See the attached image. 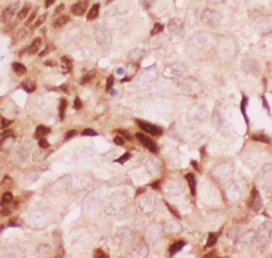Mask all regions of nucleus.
Returning a JSON list of instances; mask_svg holds the SVG:
<instances>
[{"instance_id": "obj_8", "label": "nucleus", "mask_w": 272, "mask_h": 258, "mask_svg": "<svg viewBox=\"0 0 272 258\" xmlns=\"http://www.w3.org/2000/svg\"><path fill=\"white\" fill-rule=\"evenodd\" d=\"M17 10V5H11L8 6L2 13V20L4 23H8L13 18L14 15L16 14Z\"/></svg>"}, {"instance_id": "obj_28", "label": "nucleus", "mask_w": 272, "mask_h": 258, "mask_svg": "<svg viewBox=\"0 0 272 258\" xmlns=\"http://www.w3.org/2000/svg\"><path fill=\"white\" fill-rule=\"evenodd\" d=\"M94 257H95V258H108L109 256L104 253V250H102L101 248H97L94 251Z\"/></svg>"}, {"instance_id": "obj_11", "label": "nucleus", "mask_w": 272, "mask_h": 258, "mask_svg": "<svg viewBox=\"0 0 272 258\" xmlns=\"http://www.w3.org/2000/svg\"><path fill=\"white\" fill-rule=\"evenodd\" d=\"M51 130L49 128L44 126V125H39L36 127V132H35V139H41V138H44L45 136H46L48 133H50Z\"/></svg>"}, {"instance_id": "obj_20", "label": "nucleus", "mask_w": 272, "mask_h": 258, "mask_svg": "<svg viewBox=\"0 0 272 258\" xmlns=\"http://www.w3.org/2000/svg\"><path fill=\"white\" fill-rule=\"evenodd\" d=\"M13 200V194L9 191L6 192L2 197H1V201H0V206L1 207H5L6 205L9 204Z\"/></svg>"}, {"instance_id": "obj_2", "label": "nucleus", "mask_w": 272, "mask_h": 258, "mask_svg": "<svg viewBox=\"0 0 272 258\" xmlns=\"http://www.w3.org/2000/svg\"><path fill=\"white\" fill-rule=\"evenodd\" d=\"M135 137L139 139V141L142 144V146H144L145 148H147L152 153H157L159 150V148L157 146L156 143L152 140L151 139H149L147 136H145L144 133L138 132L135 134Z\"/></svg>"}, {"instance_id": "obj_24", "label": "nucleus", "mask_w": 272, "mask_h": 258, "mask_svg": "<svg viewBox=\"0 0 272 258\" xmlns=\"http://www.w3.org/2000/svg\"><path fill=\"white\" fill-rule=\"evenodd\" d=\"M217 236L213 233H210L209 235V238H208V241H207V244H206V247H212L216 245L217 243Z\"/></svg>"}, {"instance_id": "obj_45", "label": "nucleus", "mask_w": 272, "mask_h": 258, "mask_svg": "<svg viewBox=\"0 0 272 258\" xmlns=\"http://www.w3.org/2000/svg\"><path fill=\"white\" fill-rule=\"evenodd\" d=\"M160 184H161V180H157L151 184V187L154 189H160Z\"/></svg>"}, {"instance_id": "obj_17", "label": "nucleus", "mask_w": 272, "mask_h": 258, "mask_svg": "<svg viewBox=\"0 0 272 258\" xmlns=\"http://www.w3.org/2000/svg\"><path fill=\"white\" fill-rule=\"evenodd\" d=\"M185 245H186V244L184 242H182V241L176 242V243L173 244V245H171L170 247V255H173L177 252L181 251L185 246Z\"/></svg>"}, {"instance_id": "obj_14", "label": "nucleus", "mask_w": 272, "mask_h": 258, "mask_svg": "<svg viewBox=\"0 0 272 258\" xmlns=\"http://www.w3.org/2000/svg\"><path fill=\"white\" fill-rule=\"evenodd\" d=\"M99 9H100V5H99V4L94 5V6L91 7V9H90V11L88 12V14H87V17H86V19H87L88 21L94 20V19L98 17V15H99Z\"/></svg>"}, {"instance_id": "obj_52", "label": "nucleus", "mask_w": 272, "mask_h": 258, "mask_svg": "<svg viewBox=\"0 0 272 258\" xmlns=\"http://www.w3.org/2000/svg\"><path fill=\"white\" fill-rule=\"evenodd\" d=\"M110 91H111V94H112V96H114V95L117 94V92H116L115 90H110Z\"/></svg>"}, {"instance_id": "obj_35", "label": "nucleus", "mask_w": 272, "mask_h": 258, "mask_svg": "<svg viewBox=\"0 0 272 258\" xmlns=\"http://www.w3.org/2000/svg\"><path fill=\"white\" fill-rule=\"evenodd\" d=\"M12 185H13V180H12V179H10L9 177H6V178L3 179L2 183H1V186H3V187H5L6 189L10 188Z\"/></svg>"}, {"instance_id": "obj_3", "label": "nucleus", "mask_w": 272, "mask_h": 258, "mask_svg": "<svg viewBox=\"0 0 272 258\" xmlns=\"http://www.w3.org/2000/svg\"><path fill=\"white\" fill-rule=\"evenodd\" d=\"M136 123H137V125L141 129L142 131H144L145 132H148V133H150L152 135L160 136V135L162 134V129L158 127V126L150 124V123L145 122V121H141L140 120H137Z\"/></svg>"}, {"instance_id": "obj_32", "label": "nucleus", "mask_w": 272, "mask_h": 258, "mask_svg": "<svg viewBox=\"0 0 272 258\" xmlns=\"http://www.w3.org/2000/svg\"><path fill=\"white\" fill-rule=\"evenodd\" d=\"M165 203V205H166V207H168V209L170 210V212L173 214V215H174V217H176L177 218H179V219H181V215H180V213L176 210V209H174V208H173L171 207L170 205H169V203L167 202V201H165L164 202Z\"/></svg>"}, {"instance_id": "obj_9", "label": "nucleus", "mask_w": 272, "mask_h": 258, "mask_svg": "<svg viewBox=\"0 0 272 258\" xmlns=\"http://www.w3.org/2000/svg\"><path fill=\"white\" fill-rule=\"evenodd\" d=\"M41 46H42V40H41V38H39V37L36 38L33 41L32 45L25 49V53H27L28 54H35V53H36L38 52V50H39Z\"/></svg>"}, {"instance_id": "obj_43", "label": "nucleus", "mask_w": 272, "mask_h": 258, "mask_svg": "<svg viewBox=\"0 0 272 258\" xmlns=\"http://www.w3.org/2000/svg\"><path fill=\"white\" fill-rule=\"evenodd\" d=\"M64 8H65V5L64 4H61L60 6H58L56 8H55V10H54V15H59V14H61V12L64 10Z\"/></svg>"}, {"instance_id": "obj_16", "label": "nucleus", "mask_w": 272, "mask_h": 258, "mask_svg": "<svg viewBox=\"0 0 272 258\" xmlns=\"http://www.w3.org/2000/svg\"><path fill=\"white\" fill-rule=\"evenodd\" d=\"M12 68H13V70L15 71V73L17 74V75H19V76H22V75H24L25 73H26V67L24 65V64H20V63H14L13 64H12Z\"/></svg>"}, {"instance_id": "obj_15", "label": "nucleus", "mask_w": 272, "mask_h": 258, "mask_svg": "<svg viewBox=\"0 0 272 258\" xmlns=\"http://www.w3.org/2000/svg\"><path fill=\"white\" fill-rule=\"evenodd\" d=\"M70 20V17L68 16H61L54 22V28H61L65 26Z\"/></svg>"}, {"instance_id": "obj_29", "label": "nucleus", "mask_w": 272, "mask_h": 258, "mask_svg": "<svg viewBox=\"0 0 272 258\" xmlns=\"http://www.w3.org/2000/svg\"><path fill=\"white\" fill-rule=\"evenodd\" d=\"M46 18H47V13H46V14H44V15L40 16V17L37 18V20L36 21V23H35L34 26H35V27H38V26H40L42 24H44V23L46 22Z\"/></svg>"}, {"instance_id": "obj_38", "label": "nucleus", "mask_w": 272, "mask_h": 258, "mask_svg": "<svg viewBox=\"0 0 272 258\" xmlns=\"http://www.w3.org/2000/svg\"><path fill=\"white\" fill-rule=\"evenodd\" d=\"M113 142L118 146H123L124 145V139L121 135L120 136L118 135V136H115L113 138Z\"/></svg>"}, {"instance_id": "obj_21", "label": "nucleus", "mask_w": 272, "mask_h": 258, "mask_svg": "<svg viewBox=\"0 0 272 258\" xmlns=\"http://www.w3.org/2000/svg\"><path fill=\"white\" fill-rule=\"evenodd\" d=\"M95 75H96V71H95V70L90 71L89 73H87L86 74H85V75L83 77V79H82V81H81V83H82V84H85V83L90 82L93 80V78L95 77Z\"/></svg>"}, {"instance_id": "obj_26", "label": "nucleus", "mask_w": 272, "mask_h": 258, "mask_svg": "<svg viewBox=\"0 0 272 258\" xmlns=\"http://www.w3.org/2000/svg\"><path fill=\"white\" fill-rule=\"evenodd\" d=\"M162 31H163V25L159 24V23H157V24L154 25L152 30L151 32V35H158L159 33H161Z\"/></svg>"}, {"instance_id": "obj_47", "label": "nucleus", "mask_w": 272, "mask_h": 258, "mask_svg": "<svg viewBox=\"0 0 272 258\" xmlns=\"http://www.w3.org/2000/svg\"><path fill=\"white\" fill-rule=\"evenodd\" d=\"M215 251H211V252H210L208 254H206V255H204V257L205 258H207V257H217V254H215Z\"/></svg>"}, {"instance_id": "obj_27", "label": "nucleus", "mask_w": 272, "mask_h": 258, "mask_svg": "<svg viewBox=\"0 0 272 258\" xmlns=\"http://www.w3.org/2000/svg\"><path fill=\"white\" fill-rule=\"evenodd\" d=\"M130 157H131V154L129 153V152H126V153H124L122 157H120L119 159H117V160H114V162H117V163H120V164H123V163H125L129 159H130Z\"/></svg>"}, {"instance_id": "obj_34", "label": "nucleus", "mask_w": 272, "mask_h": 258, "mask_svg": "<svg viewBox=\"0 0 272 258\" xmlns=\"http://www.w3.org/2000/svg\"><path fill=\"white\" fill-rule=\"evenodd\" d=\"M154 3V0H141V6L144 9H150Z\"/></svg>"}, {"instance_id": "obj_31", "label": "nucleus", "mask_w": 272, "mask_h": 258, "mask_svg": "<svg viewBox=\"0 0 272 258\" xmlns=\"http://www.w3.org/2000/svg\"><path fill=\"white\" fill-rule=\"evenodd\" d=\"M14 136V132L10 129H7L5 130L2 133H0V139H5V138H8V137H13Z\"/></svg>"}, {"instance_id": "obj_50", "label": "nucleus", "mask_w": 272, "mask_h": 258, "mask_svg": "<svg viewBox=\"0 0 272 258\" xmlns=\"http://www.w3.org/2000/svg\"><path fill=\"white\" fill-rule=\"evenodd\" d=\"M45 64H46V66H54V64L52 61H46V62L45 63Z\"/></svg>"}, {"instance_id": "obj_37", "label": "nucleus", "mask_w": 272, "mask_h": 258, "mask_svg": "<svg viewBox=\"0 0 272 258\" xmlns=\"http://www.w3.org/2000/svg\"><path fill=\"white\" fill-rule=\"evenodd\" d=\"M98 133L92 129H85L82 132V136H97Z\"/></svg>"}, {"instance_id": "obj_7", "label": "nucleus", "mask_w": 272, "mask_h": 258, "mask_svg": "<svg viewBox=\"0 0 272 258\" xmlns=\"http://www.w3.org/2000/svg\"><path fill=\"white\" fill-rule=\"evenodd\" d=\"M168 27H169L170 31L171 33L175 34V35L181 34V31L183 30V25H182L181 21L177 19V18L170 19L169 24H168Z\"/></svg>"}, {"instance_id": "obj_19", "label": "nucleus", "mask_w": 272, "mask_h": 258, "mask_svg": "<svg viewBox=\"0 0 272 258\" xmlns=\"http://www.w3.org/2000/svg\"><path fill=\"white\" fill-rule=\"evenodd\" d=\"M247 104H248V98H247L246 96H243V97H242V100H241V103H240V111H241V112H242L243 117H244V119H245L246 123L248 124V123H249V118H248L247 112H246Z\"/></svg>"}, {"instance_id": "obj_51", "label": "nucleus", "mask_w": 272, "mask_h": 258, "mask_svg": "<svg viewBox=\"0 0 272 258\" xmlns=\"http://www.w3.org/2000/svg\"><path fill=\"white\" fill-rule=\"evenodd\" d=\"M117 72H118V74H123V72H124V70H123V68H119Z\"/></svg>"}, {"instance_id": "obj_41", "label": "nucleus", "mask_w": 272, "mask_h": 258, "mask_svg": "<svg viewBox=\"0 0 272 258\" xmlns=\"http://www.w3.org/2000/svg\"><path fill=\"white\" fill-rule=\"evenodd\" d=\"M36 13H37V9H36L31 15H30V17H29V18L27 19V21H26V23H25V25H31V23L35 20V18H36Z\"/></svg>"}, {"instance_id": "obj_13", "label": "nucleus", "mask_w": 272, "mask_h": 258, "mask_svg": "<svg viewBox=\"0 0 272 258\" xmlns=\"http://www.w3.org/2000/svg\"><path fill=\"white\" fill-rule=\"evenodd\" d=\"M22 87L23 89H25V91L26 93H33L35 92V90L36 89V84L35 82L29 80V79H25L23 82H22Z\"/></svg>"}, {"instance_id": "obj_12", "label": "nucleus", "mask_w": 272, "mask_h": 258, "mask_svg": "<svg viewBox=\"0 0 272 258\" xmlns=\"http://www.w3.org/2000/svg\"><path fill=\"white\" fill-rule=\"evenodd\" d=\"M185 179H187L188 184L190 186L191 189V193L192 196L196 195V180H195V177L192 173H187L185 175Z\"/></svg>"}, {"instance_id": "obj_40", "label": "nucleus", "mask_w": 272, "mask_h": 258, "mask_svg": "<svg viewBox=\"0 0 272 258\" xmlns=\"http://www.w3.org/2000/svg\"><path fill=\"white\" fill-rule=\"evenodd\" d=\"M74 107L75 110H81L83 108V103H82V101L80 100L79 97H76L74 101Z\"/></svg>"}, {"instance_id": "obj_22", "label": "nucleus", "mask_w": 272, "mask_h": 258, "mask_svg": "<svg viewBox=\"0 0 272 258\" xmlns=\"http://www.w3.org/2000/svg\"><path fill=\"white\" fill-rule=\"evenodd\" d=\"M251 139L253 140H256V141H260V142L266 143V144H269V143H270V139L266 135H264V134H255V135H252Z\"/></svg>"}, {"instance_id": "obj_25", "label": "nucleus", "mask_w": 272, "mask_h": 258, "mask_svg": "<svg viewBox=\"0 0 272 258\" xmlns=\"http://www.w3.org/2000/svg\"><path fill=\"white\" fill-rule=\"evenodd\" d=\"M54 49V44H52V43H49V44H47L46 45V48L43 50L40 53H39V56L40 57H43V56H46V55H47L50 52H52L53 50Z\"/></svg>"}, {"instance_id": "obj_6", "label": "nucleus", "mask_w": 272, "mask_h": 258, "mask_svg": "<svg viewBox=\"0 0 272 258\" xmlns=\"http://www.w3.org/2000/svg\"><path fill=\"white\" fill-rule=\"evenodd\" d=\"M248 206L250 207H252L254 209H256V211H257L260 207V194L257 192L256 188H253L250 193V198L249 200Z\"/></svg>"}, {"instance_id": "obj_42", "label": "nucleus", "mask_w": 272, "mask_h": 258, "mask_svg": "<svg viewBox=\"0 0 272 258\" xmlns=\"http://www.w3.org/2000/svg\"><path fill=\"white\" fill-rule=\"evenodd\" d=\"M76 134V131L75 130H70L68 131L66 133H65V140H68L70 139L71 138H73L75 135Z\"/></svg>"}, {"instance_id": "obj_53", "label": "nucleus", "mask_w": 272, "mask_h": 258, "mask_svg": "<svg viewBox=\"0 0 272 258\" xmlns=\"http://www.w3.org/2000/svg\"><path fill=\"white\" fill-rule=\"evenodd\" d=\"M112 1H113V0H107V1H106V5H108V4L112 3Z\"/></svg>"}, {"instance_id": "obj_49", "label": "nucleus", "mask_w": 272, "mask_h": 258, "mask_svg": "<svg viewBox=\"0 0 272 258\" xmlns=\"http://www.w3.org/2000/svg\"><path fill=\"white\" fill-rule=\"evenodd\" d=\"M262 99H263V103H264V106L268 109V110H269V107H268V103H267V100H266V98L263 96L262 97Z\"/></svg>"}, {"instance_id": "obj_5", "label": "nucleus", "mask_w": 272, "mask_h": 258, "mask_svg": "<svg viewBox=\"0 0 272 258\" xmlns=\"http://www.w3.org/2000/svg\"><path fill=\"white\" fill-rule=\"evenodd\" d=\"M96 37L97 40H99L101 38V41H99L100 45H110L111 43V39H112V35L110 33V31L107 29V28L102 26L101 28H97L96 30Z\"/></svg>"}, {"instance_id": "obj_30", "label": "nucleus", "mask_w": 272, "mask_h": 258, "mask_svg": "<svg viewBox=\"0 0 272 258\" xmlns=\"http://www.w3.org/2000/svg\"><path fill=\"white\" fill-rule=\"evenodd\" d=\"M113 82H114V77L113 75H109L108 78H107V81H106V91L109 92L110 90H112V87L113 85Z\"/></svg>"}, {"instance_id": "obj_39", "label": "nucleus", "mask_w": 272, "mask_h": 258, "mask_svg": "<svg viewBox=\"0 0 272 258\" xmlns=\"http://www.w3.org/2000/svg\"><path fill=\"white\" fill-rule=\"evenodd\" d=\"M12 122H13V121H10V120L5 119V118H2L1 122H0V127H1V129H3V130H5V129H7L8 126H10V125H11V123H12Z\"/></svg>"}, {"instance_id": "obj_10", "label": "nucleus", "mask_w": 272, "mask_h": 258, "mask_svg": "<svg viewBox=\"0 0 272 258\" xmlns=\"http://www.w3.org/2000/svg\"><path fill=\"white\" fill-rule=\"evenodd\" d=\"M61 64H62V72L63 74H69L73 69V63L67 56H63L61 58Z\"/></svg>"}, {"instance_id": "obj_36", "label": "nucleus", "mask_w": 272, "mask_h": 258, "mask_svg": "<svg viewBox=\"0 0 272 258\" xmlns=\"http://www.w3.org/2000/svg\"><path fill=\"white\" fill-rule=\"evenodd\" d=\"M38 145H39V147L42 148V149H47V148L50 146L49 142H48L45 138H41V139H39Z\"/></svg>"}, {"instance_id": "obj_18", "label": "nucleus", "mask_w": 272, "mask_h": 258, "mask_svg": "<svg viewBox=\"0 0 272 258\" xmlns=\"http://www.w3.org/2000/svg\"><path fill=\"white\" fill-rule=\"evenodd\" d=\"M31 7H32V5H31L30 3L25 4V5L22 7L21 11L18 13V16H17L18 19H19V20L25 19V18L27 17V15H28V13H29V11L31 10Z\"/></svg>"}, {"instance_id": "obj_46", "label": "nucleus", "mask_w": 272, "mask_h": 258, "mask_svg": "<svg viewBox=\"0 0 272 258\" xmlns=\"http://www.w3.org/2000/svg\"><path fill=\"white\" fill-rule=\"evenodd\" d=\"M191 164L192 165V167L197 170V171H199V164H198V162L197 161H195V160H192L191 162Z\"/></svg>"}, {"instance_id": "obj_23", "label": "nucleus", "mask_w": 272, "mask_h": 258, "mask_svg": "<svg viewBox=\"0 0 272 258\" xmlns=\"http://www.w3.org/2000/svg\"><path fill=\"white\" fill-rule=\"evenodd\" d=\"M67 104H68V103L65 99L61 100L60 106H59V116H60L61 121H63L64 118H65V109L67 107Z\"/></svg>"}, {"instance_id": "obj_48", "label": "nucleus", "mask_w": 272, "mask_h": 258, "mask_svg": "<svg viewBox=\"0 0 272 258\" xmlns=\"http://www.w3.org/2000/svg\"><path fill=\"white\" fill-rule=\"evenodd\" d=\"M54 2V0H46V7H51V5H53Z\"/></svg>"}, {"instance_id": "obj_4", "label": "nucleus", "mask_w": 272, "mask_h": 258, "mask_svg": "<svg viewBox=\"0 0 272 258\" xmlns=\"http://www.w3.org/2000/svg\"><path fill=\"white\" fill-rule=\"evenodd\" d=\"M89 6V0H80L75 5L71 7V13L75 16L82 17L86 12L87 7Z\"/></svg>"}, {"instance_id": "obj_33", "label": "nucleus", "mask_w": 272, "mask_h": 258, "mask_svg": "<svg viewBox=\"0 0 272 258\" xmlns=\"http://www.w3.org/2000/svg\"><path fill=\"white\" fill-rule=\"evenodd\" d=\"M115 132H118L122 137H123V138L126 139L127 140H132V136H131V134L129 133L127 131H124V130H116Z\"/></svg>"}, {"instance_id": "obj_44", "label": "nucleus", "mask_w": 272, "mask_h": 258, "mask_svg": "<svg viewBox=\"0 0 272 258\" xmlns=\"http://www.w3.org/2000/svg\"><path fill=\"white\" fill-rule=\"evenodd\" d=\"M10 214H11V211L8 208H3L2 210H0V215H1V216L7 217V216H9Z\"/></svg>"}, {"instance_id": "obj_1", "label": "nucleus", "mask_w": 272, "mask_h": 258, "mask_svg": "<svg viewBox=\"0 0 272 258\" xmlns=\"http://www.w3.org/2000/svg\"><path fill=\"white\" fill-rule=\"evenodd\" d=\"M202 20L210 26H216L221 21V17L219 13L211 9H206L202 15Z\"/></svg>"}]
</instances>
